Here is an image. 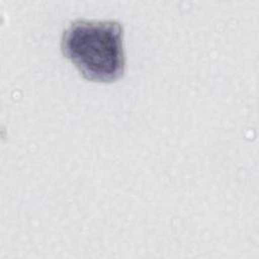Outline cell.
Here are the masks:
<instances>
[{
	"instance_id": "1",
	"label": "cell",
	"mask_w": 259,
	"mask_h": 259,
	"mask_svg": "<svg viewBox=\"0 0 259 259\" xmlns=\"http://www.w3.org/2000/svg\"><path fill=\"white\" fill-rule=\"evenodd\" d=\"M61 47L87 80L112 82L124 73L122 26L117 21L76 20L64 31Z\"/></svg>"
}]
</instances>
